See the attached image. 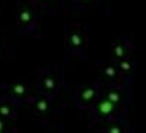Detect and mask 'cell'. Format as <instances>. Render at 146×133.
I'll use <instances>...</instances> for the list:
<instances>
[{
  "mask_svg": "<svg viewBox=\"0 0 146 133\" xmlns=\"http://www.w3.org/2000/svg\"><path fill=\"white\" fill-rule=\"evenodd\" d=\"M113 108H114V102H111L110 100L102 101V102L100 104V111H101L102 114H108V113H111Z\"/></svg>",
  "mask_w": 146,
  "mask_h": 133,
  "instance_id": "1",
  "label": "cell"
},
{
  "mask_svg": "<svg viewBox=\"0 0 146 133\" xmlns=\"http://www.w3.org/2000/svg\"><path fill=\"white\" fill-rule=\"evenodd\" d=\"M91 96H94V89H86L83 92V98L85 100H89Z\"/></svg>",
  "mask_w": 146,
  "mask_h": 133,
  "instance_id": "2",
  "label": "cell"
},
{
  "mask_svg": "<svg viewBox=\"0 0 146 133\" xmlns=\"http://www.w3.org/2000/svg\"><path fill=\"white\" fill-rule=\"evenodd\" d=\"M13 91H15L16 94H23V91H25V88H23L22 85H16V86L13 88Z\"/></svg>",
  "mask_w": 146,
  "mask_h": 133,
  "instance_id": "5",
  "label": "cell"
},
{
  "mask_svg": "<svg viewBox=\"0 0 146 133\" xmlns=\"http://www.w3.org/2000/svg\"><path fill=\"white\" fill-rule=\"evenodd\" d=\"M45 107H47V102H45V101H41V102L38 104V108H40L41 111H44V110H45Z\"/></svg>",
  "mask_w": 146,
  "mask_h": 133,
  "instance_id": "6",
  "label": "cell"
},
{
  "mask_svg": "<svg viewBox=\"0 0 146 133\" xmlns=\"http://www.w3.org/2000/svg\"><path fill=\"white\" fill-rule=\"evenodd\" d=\"M108 100L111 101V102H117V101H118V95L113 92V94H110V95H108Z\"/></svg>",
  "mask_w": 146,
  "mask_h": 133,
  "instance_id": "3",
  "label": "cell"
},
{
  "mask_svg": "<svg viewBox=\"0 0 146 133\" xmlns=\"http://www.w3.org/2000/svg\"><path fill=\"white\" fill-rule=\"evenodd\" d=\"M121 66H123V69H129V67H130V66H129L126 62H123V65H121Z\"/></svg>",
  "mask_w": 146,
  "mask_h": 133,
  "instance_id": "10",
  "label": "cell"
},
{
  "mask_svg": "<svg viewBox=\"0 0 146 133\" xmlns=\"http://www.w3.org/2000/svg\"><path fill=\"white\" fill-rule=\"evenodd\" d=\"M2 127H3V124H2V122H0V130H2Z\"/></svg>",
  "mask_w": 146,
  "mask_h": 133,
  "instance_id": "11",
  "label": "cell"
},
{
  "mask_svg": "<svg viewBox=\"0 0 146 133\" xmlns=\"http://www.w3.org/2000/svg\"><path fill=\"white\" fill-rule=\"evenodd\" d=\"M0 113H2V114H9V108L7 107H2V108H0Z\"/></svg>",
  "mask_w": 146,
  "mask_h": 133,
  "instance_id": "7",
  "label": "cell"
},
{
  "mask_svg": "<svg viewBox=\"0 0 146 133\" xmlns=\"http://www.w3.org/2000/svg\"><path fill=\"white\" fill-rule=\"evenodd\" d=\"M115 54H117V56H123V50H121L120 47H117V48H115Z\"/></svg>",
  "mask_w": 146,
  "mask_h": 133,
  "instance_id": "8",
  "label": "cell"
},
{
  "mask_svg": "<svg viewBox=\"0 0 146 133\" xmlns=\"http://www.w3.org/2000/svg\"><path fill=\"white\" fill-rule=\"evenodd\" d=\"M73 43H75V44H76V45H78V44H79V43H80V41H79V38H78V37H76V35H75V37H73Z\"/></svg>",
  "mask_w": 146,
  "mask_h": 133,
  "instance_id": "9",
  "label": "cell"
},
{
  "mask_svg": "<svg viewBox=\"0 0 146 133\" xmlns=\"http://www.w3.org/2000/svg\"><path fill=\"white\" fill-rule=\"evenodd\" d=\"M21 21H22V22H28V21H29V13H28V12H22Z\"/></svg>",
  "mask_w": 146,
  "mask_h": 133,
  "instance_id": "4",
  "label": "cell"
}]
</instances>
